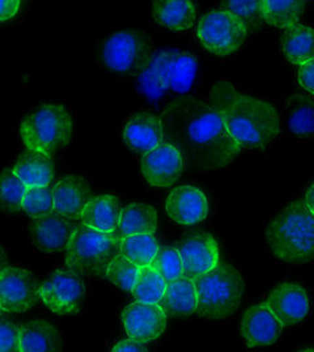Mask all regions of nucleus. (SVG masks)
Wrapping results in <instances>:
<instances>
[{
    "instance_id": "30",
    "label": "nucleus",
    "mask_w": 314,
    "mask_h": 352,
    "mask_svg": "<svg viewBox=\"0 0 314 352\" xmlns=\"http://www.w3.org/2000/svg\"><path fill=\"white\" fill-rule=\"evenodd\" d=\"M166 280L159 270L153 265H150L148 267L140 269L131 295L139 301L159 304L164 296Z\"/></svg>"
},
{
    "instance_id": "39",
    "label": "nucleus",
    "mask_w": 314,
    "mask_h": 352,
    "mask_svg": "<svg viewBox=\"0 0 314 352\" xmlns=\"http://www.w3.org/2000/svg\"><path fill=\"white\" fill-rule=\"evenodd\" d=\"M113 352H146L148 346L146 342H140L134 338L122 339L111 347Z\"/></svg>"
},
{
    "instance_id": "9",
    "label": "nucleus",
    "mask_w": 314,
    "mask_h": 352,
    "mask_svg": "<svg viewBox=\"0 0 314 352\" xmlns=\"http://www.w3.org/2000/svg\"><path fill=\"white\" fill-rule=\"evenodd\" d=\"M249 29L224 8L205 14L197 25V38L207 52L218 56L236 53L245 42Z\"/></svg>"
},
{
    "instance_id": "2",
    "label": "nucleus",
    "mask_w": 314,
    "mask_h": 352,
    "mask_svg": "<svg viewBox=\"0 0 314 352\" xmlns=\"http://www.w3.org/2000/svg\"><path fill=\"white\" fill-rule=\"evenodd\" d=\"M210 104L218 109L233 139L243 148H265L279 134L276 109L241 94L231 82H218L211 88Z\"/></svg>"
},
{
    "instance_id": "19",
    "label": "nucleus",
    "mask_w": 314,
    "mask_h": 352,
    "mask_svg": "<svg viewBox=\"0 0 314 352\" xmlns=\"http://www.w3.org/2000/svg\"><path fill=\"white\" fill-rule=\"evenodd\" d=\"M76 227L75 221L52 214L34 219L30 224V239L41 252H62L66 250Z\"/></svg>"
},
{
    "instance_id": "40",
    "label": "nucleus",
    "mask_w": 314,
    "mask_h": 352,
    "mask_svg": "<svg viewBox=\"0 0 314 352\" xmlns=\"http://www.w3.org/2000/svg\"><path fill=\"white\" fill-rule=\"evenodd\" d=\"M21 0H0V23L14 19L20 10Z\"/></svg>"
},
{
    "instance_id": "23",
    "label": "nucleus",
    "mask_w": 314,
    "mask_h": 352,
    "mask_svg": "<svg viewBox=\"0 0 314 352\" xmlns=\"http://www.w3.org/2000/svg\"><path fill=\"white\" fill-rule=\"evenodd\" d=\"M14 173L27 188L49 186L55 175L52 155L34 149H25L14 165Z\"/></svg>"
},
{
    "instance_id": "22",
    "label": "nucleus",
    "mask_w": 314,
    "mask_h": 352,
    "mask_svg": "<svg viewBox=\"0 0 314 352\" xmlns=\"http://www.w3.org/2000/svg\"><path fill=\"white\" fill-rule=\"evenodd\" d=\"M122 208L120 201L113 194L93 197L82 211L80 223L92 230L117 233Z\"/></svg>"
},
{
    "instance_id": "6",
    "label": "nucleus",
    "mask_w": 314,
    "mask_h": 352,
    "mask_svg": "<svg viewBox=\"0 0 314 352\" xmlns=\"http://www.w3.org/2000/svg\"><path fill=\"white\" fill-rule=\"evenodd\" d=\"M198 62L194 55L178 50L153 53L150 66L140 75L143 89L148 95L160 96L166 91L186 94L195 80Z\"/></svg>"
},
{
    "instance_id": "3",
    "label": "nucleus",
    "mask_w": 314,
    "mask_h": 352,
    "mask_svg": "<svg viewBox=\"0 0 314 352\" xmlns=\"http://www.w3.org/2000/svg\"><path fill=\"white\" fill-rule=\"evenodd\" d=\"M266 237L273 256L283 262L304 265L314 259V215L302 201L273 217Z\"/></svg>"
},
{
    "instance_id": "31",
    "label": "nucleus",
    "mask_w": 314,
    "mask_h": 352,
    "mask_svg": "<svg viewBox=\"0 0 314 352\" xmlns=\"http://www.w3.org/2000/svg\"><path fill=\"white\" fill-rule=\"evenodd\" d=\"M27 191L24 182L14 169L0 172V211L16 214L23 211V198Z\"/></svg>"
},
{
    "instance_id": "11",
    "label": "nucleus",
    "mask_w": 314,
    "mask_h": 352,
    "mask_svg": "<svg viewBox=\"0 0 314 352\" xmlns=\"http://www.w3.org/2000/svg\"><path fill=\"white\" fill-rule=\"evenodd\" d=\"M41 285L32 271L8 266L0 272V309L3 313H24L40 296Z\"/></svg>"
},
{
    "instance_id": "43",
    "label": "nucleus",
    "mask_w": 314,
    "mask_h": 352,
    "mask_svg": "<svg viewBox=\"0 0 314 352\" xmlns=\"http://www.w3.org/2000/svg\"><path fill=\"white\" fill-rule=\"evenodd\" d=\"M1 313H3V311H1V309H0V316H1Z\"/></svg>"
},
{
    "instance_id": "42",
    "label": "nucleus",
    "mask_w": 314,
    "mask_h": 352,
    "mask_svg": "<svg viewBox=\"0 0 314 352\" xmlns=\"http://www.w3.org/2000/svg\"><path fill=\"white\" fill-rule=\"evenodd\" d=\"M5 267H8V257L4 252V249L0 246V272L4 270Z\"/></svg>"
},
{
    "instance_id": "1",
    "label": "nucleus",
    "mask_w": 314,
    "mask_h": 352,
    "mask_svg": "<svg viewBox=\"0 0 314 352\" xmlns=\"http://www.w3.org/2000/svg\"><path fill=\"white\" fill-rule=\"evenodd\" d=\"M161 122L164 140L175 144L185 165L192 168L221 169L232 163L243 149L218 109L194 97L170 104L163 111Z\"/></svg>"
},
{
    "instance_id": "18",
    "label": "nucleus",
    "mask_w": 314,
    "mask_h": 352,
    "mask_svg": "<svg viewBox=\"0 0 314 352\" xmlns=\"http://www.w3.org/2000/svg\"><path fill=\"white\" fill-rule=\"evenodd\" d=\"M92 198V190L82 177L67 175L53 186L54 214L72 221L80 220L85 206Z\"/></svg>"
},
{
    "instance_id": "34",
    "label": "nucleus",
    "mask_w": 314,
    "mask_h": 352,
    "mask_svg": "<svg viewBox=\"0 0 314 352\" xmlns=\"http://www.w3.org/2000/svg\"><path fill=\"white\" fill-rule=\"evenodd\" d=\"M223 8L238 17L247 29H254L262 21L263 0H221Z\"/></svg>"
},
{
    "instance_id": "13",
    "label": "nucleus",
    "mask_w": 314,
    "mask_h": 352,
    "mask_svg": "<svg viewBox=\"0 0 314 352\" xmlns=\"http://www.w3.org/2000/svg\"><path fill=\"white\" fill-rule=\"evenodd\" d=\"M166 313L157 302L134 301L122 311V325L130 338L152 342L160 338L166 327Z\"/></svg>"
},
{
    "instance_id": "5",
    "label": "nucleus",
    "mask_w": 314,
    "mask_h": 352,
    "mask_svg": "<svg viewBox=\"0 0 314 352\" xmlns=\"http://www.w3.org/2000/svg\"><path fill=\"white\" fill-rule=\"evenodd\" d=\"M121 236L78 226L66 248L69 270L80 275L105 276L110 262L121 252Z\"/></svg>"
},
{
    "instance_id": "12",
    "label": "nucleus",
    "mask_w": 314,
    "mask_h": 352,
    "mask_svg": "<svg viewBox=\"0 0 314 352\" xmlns=\"http://www.w3.org/2000/svg\"><path fill=\"white\" fill-rule=\"evenodd\" d=\"M142 173L153 188L173 186L185 169V160L181 151L164 140L157 147L143 155L140 162Z\"/></svg>"
},
{
    "instance_id": "10",
    "label": "nucleus",
    "mask_w": 314,
    "mask_h": 352,
    "mask_svg": "<svg viewBox=\"0 0 314 352\" xmlns=\"http://www.w3.org/2000/svg\"><path fill=\"white\" fill-rule=\"evenodd\" d=\"M42 302L59 316L76 314L85 300L82 275L72 270H56L41 285Z\"/></svg>"
},
{
    "instance_id": "36",
    "label": "nucleus",
    "mask_w": 314,
    "mask_h": 352,
    "mask_svg": "<svg viewBox=\"0 0 314 352\" xmlns=\"http://www.w3.org/2000/svg\"><path fill=\"white\" fill-rule=\"evenodd\" d=\"M288 127L296 135L314 134V107L311 102L298 104L288 117Z\"/></svg>"
},
{
    "instance_id": "20",
    "label": "nucleus",
    "mask_w": 314,
    "mask_h": 352,
    "mask_svg": "<svg viewBox=\"0 0 314 352\" xmlns=\"http://www.w3.org/2000/svg\"><path fill=\"white\" fill-rule=\"evenodd\" d=\"M123 140L134 152L144 155L164 142L161 118L150 113L133 116L123 129Z\"/></svg>"
},
{
    "instance_id": "7",
    "label": "nucleus",
    "mask_w": 314,
    "mask_h": 352,
    "mask_svg": "<svg viewBox=\"0 0 314 352\" xmlns=\"http://www.w3.org/2000/svg\"><path fill=\"white\" fill-rule=\"evenodd\" d=\"M20 135L27 149L53 155L69 144L72 135V120L60 104H45L23 120Z\"/></svg>"
},
{
    "instance_id": "35",
    "label": "nucleus",
    "mask_w": 314,
    "mask_h": 352,
    "mask_svg": "<svg viewBox=\"0 0 314 352\" xmlns=\"http://www.w3.org/2000/svg\"><path fill=\"white\" fill-rule=\"evenodd\" d=\"M153 266L163 275L166 282L183 276V263L177 248H160L157 256L153 261Z\"/></svg>"
},
{
    "instance_id": "32",
    "label": "nucleus",
    "mask_w": 314,
    "mask_h": 352,
    "mask_svg": "<svg viewBox=\"0 0 314 352\" xmlns=\"http://www.w3.org/2000/svg\"><path fill=\"white\" fill-rule=\"evenodd\" d=\"M23 211L32 219L54 214L53 189L49 186L27 188L23 198Z\"/></svg>"
},
{
    "instance_id": "4",
    "label": "nucleus",
    "mask_w": 314,
    "mask_h": 352,
    "mask_svg": "<svg viewBox=\"0 0 314 352\" xmlns=\"http://www.w3.org/2000/svg\"><path fill=\"white\" fill-rule=\"evenodd\" d=\"M192 279L198 298L197 314L220 320L237 311L245 291V283L241 274L233 266L218 263L215 270Z\"/></svg>"
},
{
    "instance_id": "38",
    "label": "nucleus",
    "mask_w": 314,
    "mask_h": 352,
    "mask_svg": "<svg viewBox=\"0 0 314 352\" xmlns=\"http://www.w3.org/2000/svg\"><path fill=\"white\" fill-rule=\"evenodd\" d=\"M298 79L301 88L309 95L314 96V58L299 65Z\"/></svg>"
},
{
    "instance_id": "25",
    "label": "nucleus",
    "mask_w": 314,
    "mask_h": 352,
    "mask_svg": "<svg viewBox=\"0 0 314 352\" xmlns=\"http://www.w3.org/2000/svg\"><path fill=\"white\" fill-rule=\"evenodd\" d=\"M152 14L161 27L185 32L194 25L197 8L192 0H153Z\"/></svg>"
},
{
    "instance_id": "14",
    "label": "nucleus",
    "mask_w": 314,
    "mask_h": 352,
    "mask_svg": "<svg viewBox=\"0 0 314 352\" xmlns=\"http://www.w3.org/2000/svg\"><path fill=\"white\" fill-rule=\"evenodd\" d=\"M183 263V275L197 278L215 270L220 263L218 246L212 234L195 232L186 236L178 246Z\"/></svg>"
},
{
    "instance_id": "17",
    "label": "nucleus",
    "mask_w": 314,
    "mask_h": 352,
    "mask_svg": "<svg viewBox=\"0 0 314 352\" xmlns=\"http://www.w3.org/2000/svg\"><path fill=\"white\" fill-rule=\"evenodd\" d=\"M283 327L266 302H258L244 313L240 333L249 347H263L275 343Z\"/></svg>"
},
{
    "instance_id": "8",
    "label": "nucleus",
    "mask_w": 314,
    "mask_h": 352,
    "mask_svg": "<svg viewBox=\"0 0 314 352\" xmlns=\"http://www.w3.org/2000/svg\"><path fill=\"white\" fill-rule=\"evenodd\" d=\"M153 50L150 40L134 30H121L106 38L102 46L105 66L130 76L142 75L150 66Z\"/></svg>"
},
{
    "instance_id": "27",
    "label": "nucleus",
    "mask_w": 314,
    "mask_h": 352,
    "mask_svg": "<svg viewBox=\"0 0 314 352\" xmlns=\"http://www.w3.org/2000/svg\"><path fill=\"white\" fill-rule=\"evenodd\" d=\"M305 10V0H263L262 20L275 28L288 29L298 25Z\"/></svg>"
},
{
    "instance_id": "21",
    "label": "nucleus",
    "mask_w": 314,
    "mask_h": 352,
    "mask_svg": "<svg viewBox=\"0 0 314 352\" xmlns=\"http://www.w3.org/2000/svg\"><path fill=\"white\" fill-rule=\"evenodd\" d=\"M63 350L59 330L45 320L19 326V352H58Z\"/></svg>"
},
{
    "instance_id": "16",
    "label": "nucleus",
    "mask_w": 314,
    "mask_h": 352,
    "mask_svg": "<svg viewBox=\"0 0 314 352\" xmlns=\"http://www.w3.org/2000/svg\"><path fill=\"white\" fill-rule=\"evenodd\" d=\"M265 302L283 326L296 325L309 313V296L305 288L292 282L276 285Z\"/></svg>"
},
{
    "instance_id": "15",
    "label": "nucleus",
    "mask_w": 314,
    "mask_h": 352,
    "mask_svg": "<svg viewBox=\"0 0 314 352\" xmlns=\"http://www.w3.org/2000/svg\"><path fill=\"white\" fill-rule=\"evenodd\" d=\"M166 215L181 227H192L208 215V201L205 192L192 185L178 186L165 202Z\"/></svg>"
},
{
    "instance_id": "28",
    "label": "nucleus",
    "mask_w": 314,
    "mask_h": 352,
    "mask_svg": "<svg viewBox=\"0 0 314 352\" xmlns=\"http://www.w3.org/2000/svg\"><path fill=\"white\" fill-rule=\"evenodd\" d=\"M282 50L293 65L314 58V29L304 25L288 28L282 37Z\"/></svg>"
},
{
    "instance_id": "24",
    "label": "nucleus",
    "mask_w": 314,
    "mask_h": 352,
    "mask_svg": "<svg viewBox=\"0 0 314 352\" xmlns=\"http://www.w3.org/2000/svg\"><path fill=\"white\" fill-rule=\"evenodd\" d=\"M197 287L190 276H181L175 280L166 282L165 294L160 307L164 309L166 316L183 317L192 316L197 311Z\"/></svg>"
},
{
    "instance_id": "26",
    "label": "nucleus",
    "mask_w": 314,
    "mask_h": 352,
    "mask_svg": "<svg viewBox=\"0 0 314 352\" xmlns=\"http://www.w3.org/2000/svg\"><path fill=\"white\" fill-rule=\"evenodd\" d=\"M157 230L156 210L146 204H127L121 212L117 233L123 236L155 234Z\"/></svg>"
},
{
    "instance_id": "33",
    "label": "nucleus",
    "mask_w": 314,
    "mask_h": 352,
    "mask_svg": "<svg viewBox=\"0 0 314 352\" xmlns=\"http://www.w3.org/2000/svg\"><path fill=\"white\" fill-rule=\"evenodd\" d=\"M139 272H140V267L120 253L110 262L105 276L113 285L120 287L126 292H131L133 287L137 282Z\"/></svg>"
},
{
    "instance_id": "41",
    "label": "nucleus",
    "mask_w": 314,
    "mask_h": 352,
    "mask_svg": "<svg viewBox=\"0 0 314 352\" xmlns=\"http://www.w3.org/2000/svg\"><path fill=\"white\" fill-rule=\"evenodd\" d=\"M305 206L308 207V210L314 215V184L309 188L306 197H305Z\"/></svg>"
},
{
    "instance_id": "29",
    "label": "nucleus",
    "mask_w": 314,
    "mask_h": 352,
    "mask_svg": "<svg viewBox=\"0 0 314 352\" xmlns=\"http://www.w3.org/2000/svg\"><path fill=\"white\" fill-rule=\"evenodd\" d=\"M160 245L155 234L123 236L121 239V254L134 262L140 269L153 265Z\"/></svg>"
},
{
    "instance_id": "37",
    "label": "nucleus",
    "mask_w": 314,
    "mask_h": 352,
    "mask_svg": "<svg viewBox=\"0 0 314 352\" xmlns=\"http://www.w3.org/2000/svg\"><path fill=\"white\" fill-rule=\"evenodd\" d=\"M0 352H19V326L0 317Z\"/></svg>"
}]
</instances>
